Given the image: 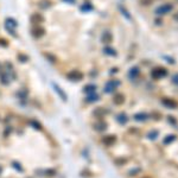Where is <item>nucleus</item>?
<instances>
[{"instance_id": "20e7f679", "label": "nucleus", "mask_w": 178, "mask_h": 178, "mask_svg": "<svg viewBox=\"0 0 178 178\" xmlns=\"http://www.w3.org/2000/svg\"><path fill=\"white\" fill-rule=\"evenodd\" d=\"M67 77L70 81H75V82H79L83 80V72L80 70H71L70 72L67 74Z\"/></svg>"}, {"instance_id": "f3484780", "label": "nucleus", "mask_w": 178, "mask_h": 178, "mask_svg": "<svg viewBox=\"0 0 178 178\" xmlns=\"http://www.w3.org/2000/svg\"><path fill=\"white\" fill-rule=\"evenodd\" d=\"M54 88H55L56 93L61 96V99H62L63 101H67V99H68V97H67V94H65V93L62 90V88H61L58 84H55V83H54Z\"/></svg>"}, {"instance_id": "9d476101", "label": "nucleus", "mask_w": 178, "mask_h": 178, "mask_svg": "<svg viewBox=\"0 0 178 178\" xmlns=\"http://www.w3.org/2000/svg\"><path fill=\"white\" fill-rule=\"evenodd\" d=\"M125 102V95L121 94V93H118L113 96V103L116 105V106H121Z\"/></svg>"}, {"instance_id": "b1692460", "label": "nucleus", "mask_w": 178, "mask_h": 178, "mask_svg": "<svg viewBox=\"0 0 178 178\" xmlns=\"http://www.w3.org/2000/svg\"><path fill=\"white\" fill-rule=\"evenodd\" d=\"M39 4H45V5H39L42 8H45V10H46V8H49V7L51 6V2H50L49 0H42Z\"/></svg>"}, {"instance_id": "473e14b6", "label": "nucleus", "mask_w": 178, "mask_h": 178, "mask_svg": "<svg viewBox=\"0 0 178 178\" xmlns=\"http://www.w3.org/2000/svg\"><path fill=\"white\" fill-rule=\"evenodd\" d=\"M63 1H65V2H69V4H74L76 0H63Z\"/></svg>"}, {"instance_id": "bb28decb", "label": "nucleus", "mask_w": 178, "mask_h": 178, "mask_svg": "<svg viewBox=\"0 0 178 178\" xmlns=\"http://www.w3.org/2000/svg\"><path fill=\"white\" fill-rule=\"evenodd\" d=\"M167 121L171 123V125L176 126V118H175V116H172V115H169V116H167Z\"/></svg>"}, {"instance_id": "0eeeda50", "label": "nucleus", "mask_w": 178, "mask_h": 178, "mask_svg": "<svg viewBox=\"0 0 178 178\" xmlns=\"http://www.w3.org/2000/svg\"><path fill=\"white\" fill-rule=\"evenodd\" d=\"M101 143L103 144V145H106V146H113L115 143H116V137L114 136V134H108V136H105V137H102L101 139Z\"/></svg>"}, {"instance_id": "c756f323", "label": "nucleus", "mask_w": 178, "mask_h": 178, "mask_svg": "<svg viewBox=\"0 0 178 178\" xmlns=\"http://www.w3.org/2000/svg\"><path fill=\"white\" fill-rule=\"evenodd\" d=\"M140 171H141V169H139V167H138V169H134L133 171H129V176H132V177H133V176H136L137 173H139Z\"/></svg>"}, {"instance_id": "72a5a7b5", "label": "nucleus", "mask_w": 178, "mask_h": 178, "mask_svg": "<svg viewBox=\"0 0 178 178\" xmlns=\"http://www.w3.org/2000/svg\"><path fill=\"white\" fill-rule=\"evenodd\" d=\"M1 172H2V167L0 166V175H1Z\"/></svg>"}, {"instance_id": "aec40b11", "label": "nucleus", "mask_w": 178, "mask_h": 178, "mask_svg": "<svg viewBox=\"0 0 178 178\" xmlns=\"http://www.w3.org/2000/svg\"><path fill=\"white\" fill-rule=\"evenodd\" d=\"M175 140H176V134H170V136H166V137L164 138L163 144H164V145H170V144H172Z\"/></svg>"}, {"instance_id": "c85d7f7f", "label": "nucleus", "mask_w": 178, "mask_h": 178, "mask_svg": "<svg viewBox=\"0 0 178 178\" xmlns=\"http://www.w3.org/2000/svg\"><path fill=\"white\" fill-rule=\"evenodd\" d=\"M45 173H46V176H49V177L56 176V171H55V170H46V171H45Z\"/></svg>"}, {"instance_id": "4468645a", "label": "nucleus", "mask_w": 178, "mask_h": 178, "mask_svg": "<svg viewBox=\"0 0 178 178\" xmlns=\"http://www.w3.org/2000/svg\"><path fill=\"white\" fill-rule=\"evenodd\" d=\"M129 120V118L127 116V114L126 113H119L118 115H116V121L119 123H121V125H126L127 121Z\"/></svg>"}, {"instance_id": "f257e3e1", "label": "nucleus", "mask_w": 178, "mask_h": 178, "mask_svg": "<svg viewBox=\"0 0 178 178\" xmlns=\"http://www.w3.org/2000/svg\"><path fill=\"white\" fill-rule=\"evenodd\" d=\"M167 74H169V71H167V69L164 68V67H156V68H153L151 70V77H152L153 80H156V81L166 77Z\"/></svg>"}, {"instance_id": "1a4fd4ad", "label": "nucleus", "mask_w": 178, "mask_h": 178, "mask_svg": "<svg viewBox=\"0 0 178 178\" xmlns=\"http://www.w3.org/2000/svg\"><path fill=\"white\" fill-rule=\"evenodd\" d=\"M30 20H31V23H32L33 25H39V24H42V23L44 22V17H43L41 13H33L31 15Z\"/></svg>"}, {"instance_id": "4be33fe9", "label": "nucleus", "mask_w": 178, "mask_h": 178, "mask_svg": "<svg viewBox=\"0 0 178 178\" xmlns=\"http://www.w3.org/2000/svg\"><path fill=\"white\" fill-rule=\"evenodd\" d=\"M103 52L108 56H116V51L113 49V48H109V46H106L103 49Z\"/></svg>"}, {"instance_id": "7ed1b4c3", "label": "nucleus", "mask_w": 178, "mask_h": 178, "mask_svg": "<svg viewBox=\"0 0 178 178\" xmlns=\"http://www.w3.org/2000/svg\"><path fill=\"white\" fill-rule=\"evenodd\" d=\"M120 86V81L118 80H109L108 82L105 84V93L106 94H112L113 92H115L118 89V87Z\"/></svg>"}, {"instance_id": "2eb2a0df", "label": "nucleus", "mask_w": 178, "mask_h": 178, "mask_svg": "<svg viewBox=\"0 0 178 178\" xmlns=\"http://www.w3.org/2000/svg\"><path fill=\"white\" fill-rule=\"evenodd\" d=\"M101 41H102V43H105V44L110 43V42L113 41V36H112V33L108 32V31H105V32L102 33V36H101Z\"/></svg>"}, {"instance_id": "2f4dec72", "label": "nucleus", "mask_w": 178, "mask_h": 178, "mask_svg": "<svg viewBox=\"0 0 178 178\" xmlns=\"http://www.w3.org/2000/svg\"><path fill=\"white\" fill-rule=\"evenodd\" d=\"M0 45H1V46H7V45H8V43L5 41L4 38H0Z\"/></svg>"}, {"instance_id": "a211bd4d", "label": "nucleus", "mask_w": 178, "mask_h": 178, "mask_svg": "<svg viewBox=\"0 0 178 178\" xmlns=\"http://www.w3.org/2000/svg\"><path fill=\"white\" fill-rule=\"evenodd\" d=\"M106 110L103 109V108H101V107H97L94 112H93V114H94V116L97 118V119H101V118H103L105 115H106Z\"/></svg>"}, {"instance_id": "f03ea898", "label": "nucleus", "mask_w": 178, "mask_h": 178, "mask_svg": "<svg viewBox=\"0 0 178 178\" xmlns=\"http://www.w3.org/2000/svg\"><path fill=\"white\" fill-rule=\"evenodd\" d=\"M172 11H173V4L166 2V4H163L156 8V14L157 15H165L167 13H171Z\"/></svg>"}, {"instance_id": "ddd939ff", "label": "nucleus", "mask_w": 178, "mask_h": 178, "mask_svg": "<svg viewBox=\"0 0 178 178\" xmlns=\"http://www.w3.org/2000/svg\"><path fill=\"white\" fill-rule=\"evenodd\" d=\"M94 129L97 131V132H103V131L107 129V123L105 121H102V120H100V121L94 123Z\"/></svg>"}, {"instance_id": "6ab92c4d", "label": "nucleus", "mask_w": 178, "mask_h": 178, "mask_svg": "<svg viewBox=\"0 0 178 178\" xmlns=\"http://www.w3.org/2000/svg\"><path fill=\"white\" fill-rule=\"evenodd\" d=\"M99 99H100V96L95 93H93V94H88L87 97H86V101L88 102V103H93V102H96V101H99Z\"/></svg>"}, {"instance_id": "a878e982", "label": "nucleus", "mask_w": 178, "mask_h": 178, "mask_svg": "<svg viewBox=\"0 0 178 178\" xmlns=\"http://www.w3.org/2000/svg\"><path fill=\"white\" fill-rule=\"evenodd\" d=\"M126 163H127V159H121V158L115 159V165H118V166H120V165H123V164H126Z\"/></svg>"}, {"instance_id": "6e6552de", "label": "nucleus", "mask_w": 178, "mask_h": 178, "mask_svg": "<svg viewBox=\"0 0 178 178\" xmlns=\"http://www.w3.org/2000/svg\"><path fill=\"white\" fill-rule=\"evenodd\" d=\"M31 35L36 38V39H38V38H42L44 35H45V30L39 26V25H36L35 28L31 30Z\"/></svg>"}, {"instance_id": "393cba45", "label": "nucleus", "mask_w": 178, "mask_h": 178, "mask_svg": "<svg viewBox=\"0 0 178 178\" xmlns=\"http://www.w3.org/2000/svg\"><path fill=\"white\" fill-rule=\"evenodd\" d=\"M18 59L22 62V63H25V62H28L29 61V57L26 55H23V54H19L18 55Z\"/></svg>"}, {"instance_id": "f8f14e48", "label": "nucleus", "mask_w": 178, "mask_h": 178, "mask_svg": "<svg viewBox=\"0 0 178 178\" xmlns=\"http://www.w3.org/2000/svg\"><path fill=\"white\" fill-rule=\"evenodd\" d=\"M139 74H140L139 67H133V68L129 69V71H128V77H129V80H136L139 76Z\"/></svg>"}, {"instance_id": "cd10ccee", "label": "nucleus", "mask_w": 178, "mask_h": 178, "mask_svg": "<svg viewBox=\"0 0 178 178\" xmlns=\"http://www.w3.org/2000/svg\"><path fill=\"white\" fill-rule=\"evenodd\" d=\"M44 56H45L46 58H49V61H50L51 63H55V62H56V57H55V56H51L50 54H44Z\"/></svg>"}, {"instance_id": "412c9836", "label": "nucleus", "mask_w": 178, "mask_h": 178, "mask_svg": "<svg viewBox=\"0 0 178 178\" xmlns=\"http://www.w3.org/2000/svg\"><path fill=\"white\" fill-rule=\"evenodd\" d=\"M158 137H159V132H158L157 129H152V131H150V132L147 133V138H149L150 140H156Z\"/></svg>"}, {"instance_id": "9b49d317", "label": "nucleus", "mask_w": 178, "mask_h": 178, "mask_svg": "<svg viewBox=\"0 0 178 178\" xmlns=\"http://www.w3.org/2000/svg\"><path fill=\"white\" fill-rule=\"evenodd\" d=\"M149 118H150V115H149L147 113H144V112H141V113H137V114H134V116H133V119H134L136 121H140V123L146 121Z\"/></svg>"}, {"instance_id": "7c9ffc66", "label": "nucleus", "mask_w": 178, "mask_h": 178, "mask_svg": "<svg viewBox=\"0 0 178 178\" xmlns=\"http://www.w3.org/2000/svg\"><path fill=\"white\" fill-rule=\"evenodd\" d=\"M31 123H32V125L35 126L33 128H37V129H42V126L38 123H37V121H31Z\"/></svg>"}, {"instance_id": "dca6fc26", "label": "nucleus", "mask_w": 178, "mask_h": 178, "mask_svg": "<svg viewBox=\"0 0 178 178\" xmlns=\"http://www.w3.org/2000/svg\"><path fill=\"white\" fill-rule=\"evenodd\" d=\"M83 92H84L87 95H88V94H93V93H95L96 92V86L95 84H93V83H89V84L84 86Z\"/></svg>"}, {"instance_id": "f704fd0d", "label": "nucleus", "mask_w": 178, "mask_h": 178, "mask_svg": "<svg viewBox=\"0 0 178 178\" xmlns=\"http://www.w3.org/2000/svg\"><path fill=\"white\" fill-rule=\"evenodd\" d=\"M143 178H150V177H143Z\"/></svg>"}, {"instance_id": "39448f33", "label": "nucleus", "mask_w": 178, "mask_h": 178, "mask_svg": "<svg viewBox=\"0 0 178 178\" xmlns=\"http://www.w3.org/2000/svg\"><path fill=\"white\" fill-rule=\"evenodd\" d=\"M162 105L165 108H170V109H176L177 108V101L172 97H163L162 99Z\"/></svg>"}, {"instance_id": "423d86ee", "label": "nucleus", "mask_w": 178, "mask_h": 178, "mask_svg": "<svg viewBox=\"0 0 178 178\" xmlns=\"http://www.w3.org/2000/svg\"><path fill=\"white\" fill-rule=\"evenodd\" d=\"M18 26V23L14 20V19H12V18H7L6 19V22H5V28H6V30H8L10 31V33L12 35V36H17L15 33H14V29Z\"/></svg>"}, {"instance_id": "5701e85b", "label": "nucleus", "mask_w": 178, "mask_h": 178, "mask_svg": "<svg viewBox=\"0 0 178 178\" xmlns=\"http://www.w3.org/2000/svg\"><path fill=\"white\" fill-rule=\"evenodd\" d=\"M92 10H93V6L89 2H84L81 6V11H83V12H88V11H92Z\"/></svg>"}]
</instances>
